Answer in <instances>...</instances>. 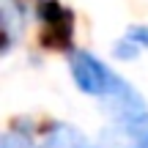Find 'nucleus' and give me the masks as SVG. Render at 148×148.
Masks as SVG:
<instances>
[{
	"mask_svg": "<svg viewBox=\"0 0 148 148\" xmlns=\"http://www.w3.org/2000/svg\"><path fill=\"white\" fill-rule=\"evenodd\" d=\"M41 44L49 49H69L74 36V14L55 0H38Z\"/></svg>",
	"mask_w": 148,
	"mask_h": 148,
	"instance_id": "nucleus-2",
	"label": "nucleus"
},
{
	"mask_svg": "<svg viewBox=\"0 0 148 148\" xmlns=\"http://www.w3.org/2000/svg\"><path fill=\"white\" fill-rule=\"evenodd\" d=\"M71 77L82 93L90 96H118V99H134V90L123 82L112 69H107L96 55L74 52L71 55Z\"/></svg>",
	"mask_w": 148,
	"mask_h": 148,
	"instance_id": "nucleus-1",
	"label": "nucleus"
},
{
	"mask_svg": "<svg viewBox=\"0 0 148 148\" xmlns=\"http://www.w3.org/2000/svg\"><path fill=\"white\" fill-rule=\"evenodd\" d=\"M140 49H148V27H129V33L115 44V55L123 60L134 58Z\"/></svg>",
	"mask_w": 148,
	"mask_h": 148,
	"instance_id": "nucleus-3",
	"label": "nucleus"
},
{
	"mask_svg": "<svg viewBox=\"0 0 148 148\" xmlns=\"http://www.w3.org/2000/svg\"><path fill=\"white\" fill-rule=\"evenodd\" d=\"M126 132H129V137L134 140V148H148V112L129 115Z\"/></svg>",
	"mask_w": 148,
	"mask_h": 148,
	"instance_id": "nucleus-4",
	"label": "nucleus"
},
{
	"mask_svg": "<svg viewBox=\"0 0 148 148\" xmlns=\"http://www.w3.org/2000/svg\"><path fill=\"white\" fill-rule=\"evenodd\" d=\"M0 148H36L30 143V137H27V134H22V132H8L3 137V145Z\"/></svg>",
	"mask_w": 148,
	"mask_h": 148,
	"instance_id": "nucleus-5",
	"label": "nucleus"
}]
</instances>
